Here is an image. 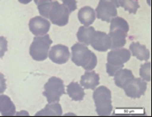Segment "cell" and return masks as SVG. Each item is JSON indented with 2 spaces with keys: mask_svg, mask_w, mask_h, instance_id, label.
<instances>
[{
  "mask_svg": "<svg viewBox=\"0 0 152 117\" xmlns=\"http://www.w3.org/2000/svg\"><path fill=\"white\" fill-rule=\"evenodd\" d=\"M33 1H34V3H35V4H36V3H37V2H38V1H39V0H33Z\"/></svg>",
  "mask_w": 152,
  "mask_h": 117,
  "instance_id": "83f0119b",
  "label": "cell"
},
{
  "mask_svg": "<svg viewBox=\"0 0 152 117\" xmlns=\"http://www.w3.org/2000/svg\"><path fill=\"white\" fill-rule=\"evenodd\" d=\"M118 2L121 7L131 14H136L140 7L138 0H118Z\"/></svg>",
  "mask_w": 152,
  "mask_h": 117,
  "instance_id": "7402d4cb",
  "label": "cell"
},
{
  "mask_svg": "<svg viewBox=\"0 0 152 117\" xmlns=\"http://www.w3.org/2000/svg\"><path fill=\"white\" fill-rule=\"evenodd\" d=\"M69 15L70 12L65 5L61 4L58 1L53 2V6L49 13V19L51 23L55 26H64L68 23Z\"/></svg>",
  "mask_w": 152,
  "mask_h": 117,
  "instance_id": "ba28073f",
  "label": "cell"
},
{
  "mask_svg": "<svg viewBox=\"0 0 152 117\" xmlns=\"http://www.w3.org/2000/svg\"><path fill=\"white\" fill-rule=\"evenodd\" d=\"M66 93L69 95V97L75 102L82 101L84 96H85V92L84 88L80 86V84L77 82H71L66 88Z\"/></svg>",
  "mask_w": 152,
  "mask_h": 117,
  "instance_id": "d6986e66",
  "label": "cell"
},
{
  "mask_svg": "<svg viewBox=\"0 0 152 117\" xmlns=\"http://www.w3.org/2000/svg\"><path fill=\"white\" fill-rule=\"evenodd\" d=\"M72 61L78 67H81L86 71L93 70L97 65L96 55L88 49V47L81 43H76L72 48Z\"/></svg>",
  "mask_w": 152,
  "mask_h": 117,
  "instance_id": "6da1fadb",
  "label": "cell"
},
{
  "mask_svg": "<svg viewBox=\"0 0 152 117\" xmlns=\"http://www.w3.org/2000/svg\"><path fill=\"white\" fill-rule=\"evenodd\" d=\"M0 113L3 116H13L16 113L14 103L5 94H0Z\"/></svg>",
  "mask_w": 152,
  "mask_h": 117,
  "instance_id": "9a60e30c",
  "label": "cell"
},
{
  "mask_svg": "<svg viewBox=\"0 0 152 117\" xmlns=\"http://www.w3.org/2000/svg\"><path fill=\"white\" fill-rule=\"evenodd\" d=\"M95 32V30L93 26H80L77 32L78 41L85 45H89L91 43L92 38Z\"/></svg>",
  "mask_w": 152,
  "mask_h": 117,
  "instance_id": "e0dca14e",
  "label": "cell"
},
{
  "mask_svg": "<svg viewBox=\"0 0 152 117\" xmlns=\"http://www.w3.org/2000/svg\"><path fill=\"white\" fill-rule=\"evenodd\" d=\"M122 89H124L125 94L128 97L137 99L145 94V91L147 89V83L141 78L134 77Z\"/></svg>",
  "mask_w": 152,
  "mask_h": 117,
  "instance_id": "9c48e42d",
  "label": "cell"
},
{
  "mask_svg": "<svg viewBox=\"0 0 152 117\" xmlns=\"http://www.w3.org/2000/svg\"><path fill=\"white\" fill-rule=\"evenodd\" d=\"M131 53L126 48H115L107 53V63L106 64L107 73L109 76H113L122 69L124 64L129 60Z\"/></svg>",
  "mask_w": 152,
  "mask_h": 117,
  "instance_id": "277c9868",
  "label": "cell"
},
{
  "mask_svg": "<svg viewBox=\"0 0 152 117\" xmlns=\"http://www.w3.org/2000/svg\"><path fill=\"white\" fill-rule=\"evenodd\" d=\"M95 18V11L89 6L82 7L78 12V19L84 26H90L94 22Z\"/></svg>",
  "mask_w": 152,
  "mask_h": 117,
  "instance_id": "5bb4252c",
  "label": "cell"
},
{
  "mask_svg": "<svg viewBox=\"0 0 152 117\" xmlns=\"http://www.w3.org/2000/svg\"><path fill=\"white\" fill-rule=\"evenodd\" d=\"M38 6V10L41 17L45 18H49V13L51 11V8L53 6V1L52 0H39L36 3Z\"/></svg>",
  "mask_w": 152,
  "mask_h": 117,
  "instance_id": "44dd1931",
  "label": "cell"
},
{
  "mask_svg": "<svg viewBox=\"0 0 152 117\" xmlns=\"http://www.w3.org/2000/svg\"><path fill=\"white\" fill-rule=\"evenodd\" d=\"M120 7L118 0H100L95 10L96 17L105 22L117 17V8Z\"/></svg>",
  "mask_w": 152,
  "mask_h": 117,
  "instance_id": "52a82bcc",
  "label": "cell"
},
{
  "mask_svg": "<svg viewBox=\"0 0 152 117\" xmlns=\"http://www.w3.org/2000/svg\"><path fill=\"white\" fill-rule=\"evenodd\" d=\"M53 43L49 35L36 36L30 46V55L36 61L45 60L48 57L50 46Z\"/></svg>",
  "mask_w": 152,
  "mask_h": 117,
  "instance_id": "5b68a950",
  "label": "cell"
},
{
  "mask_svg": "<svg viewBox=\"0 0 152 117\" xmlns=\"http://www.w3.org/2000/svg\"><path fill=\"white\" fill-rule=\"evenodd\" d=\"M8 49V42L7 39L4 36H0V58L4 57V53Z\"/></svg>",
  "mask_w": 152,
  "mask_h": 117,
  "instance_id": "cb8c5ba5",
  "label": "cell"
},
{
  "mask_svg": "<svg viewBox=\"0 0 152 117\" xmlns=\"http://www.w3.org/2000/svg\"><path fill=\"white\" fill-rule=\"evenodd\" d=\"M43 95L46 96L48 103L59 102L61 97L66 94L63 80L57 77H51L46 84Z\"/></svg>",
  "mask_w": 152,
  "mask_h": 117,
  "instance_id": "8992f818",
  "label": "cell"
},
{
  "mask_svg": "<svg viewBox=\"0 0 152 117\" xmlns=\"http://www.w3.org/2000/svg\"><path fill=\"white\" fill-rule=\"evenodd\" d=\"M91 46L99 52H106L111 48V39L108 34L101 31H95L91 40Z\"/></svg>",
  "mask_w": 152,
  "mask_h": 117,
  "instance_id": "7c38bea8",
  "label": "cell"
},
{
  "mask_svg": "<svg viewBox=\"0 0 152 117\" xmlns=\"http://www.w3.org/2000/svg\"><path fill=\"white\" fill-rule=\"evenodd\" d=\"M129 50L133 56L141 61H148L151 58L150 51L144 45H141L138 42H133L129 45Z\"/></svg>",
  "mask_w": 152,
  "mask_h": 117,
  "instance_id": "2e32d148",
  "label": "cell"
},
{
  "mask_svg": "<svg viewBox=\"0 0 152 117\" xmlns=\"http://www.w3.org/2000/svg\"><path fill=\"white\" fill-rule=\"evenodd\" d=\"M51 27L50 22L41 16H37L31 18L29 22V29L35 36H43L49 31Z\"/></svg>",
  "mask_w": 152,
  "mask_h": 117,
  "instance_id": "8fae6325",
  "label": "cell"
},
{
  "mask_svg": "<svg viewBox=\"0 0 152 117\" xmlns=\"http://www.w3.org/2000/svg\"><path fill=\"white\" fill-rule=\"evenodd\" d=\"M31 0H18V2L19 3H21V4H29Z\"/></svg>",
  "mask_w": 152,
  "mask_h": 117,
  "instance_id": "4316f807",
  "label": "cell"
},
{
  "mask_svg": "<svg viewBox=\"0 0 152 117\" xmlns=\"http://www.w3.org/2000/svg\"><path fill=\"white\" fill-rule=\"evenodd\" d=\"M62 2H63V5H65L68 9L70 13L75 12L77 9V2H76V0H62Z\"/></svg>",
  "mask_w": 152,
  "mask_h": 117,
  "instance_id": "d4e9b609",
  "label": "cell"
},
{
  "mask_svg": "<svg viewBox=\"0 0 152 117\" xmlns=\"http://www.w3.org/2000/svg\"><path fill=\"white\" fill-rule=\"evenodd\" d=\"M93 98L96 107V113L100 116H110L113 110L111 91L104 86L94 89Z\"/></svg>",
  "mask_w": 152,
  "mask_h": 117,
  "instance_id": "3957f363",
  "label": "cell"
},
{
  "mask_svg": "<svg viewBox=\"0 0 152 117\" xmlns=\"http://www.w3.org/2000/svg\"><path fill=\"white\" fill-rule=\"evenodd\" d=\"M115 77V85L120 88H123L128 82L132 80L135 76L131 70L129 69H120L118 72L114 75Z\"/></svg>",
  "mask_w": 152,
  "mask_h": 117,
  "instance_id": "ac0fdd59",
  "label": "cell"
},
{
  "mask_svg": "<svg viewBox=\"0 0 152 117\" xmlns=\"http://www.w3.org/2000/svg\"><path fill=\"white\" fill-rule=\"evenodd\" d=\"M6 89V80L4 78V75L0 73V94H3Z\"/></svg>",
  "mask_w": 152,
  "mask_h": 117,
  "instance_id": "484cf974",
  "label": "cell"
},
{
  "mask_svg": "<svg viewBox=\"0 0 152 117\" xmlns=\"http://www.w3.org/2000/svg\"><path fill=\"white\" fill-rule=\"evenodd\" d=\"M48 57L53 63L59 65L65 64L70 58V51L68 47L64 45H55L50 48Z\"/></svg>",
  "mask_w": 152,
  "mask_h": 117,
  "instance_id": "30bf717a",
  "label": "cell"
},
{
  "mask_svg": "<svg viewBox=\"0 0 152 117\" xmlns=\"http://www.w3.org/2000/svg\"><path fill=\"white\" fill-rule=\"evenodd\" d=\"M99 82L100 76L94 71H86V73L81 76L80 79V86L84 89L94 90L99 85Z\"/></svg>",
  "mask_w": 152,
  "mask_h": 117,
  "instance_id": "4fadbf2b",
  "label": "cell"
},
{
  "mask_svg": "<svg viewBox=\"0 0 152 117\" xmlns=\"http://www.w3.org/2000/svg\"><path fill=\"white\" fill-rule=\"evenodd\" d=\"M36 116H62V107L61 104L59 102L48 103L46 107L38 112Z\"/></svg>",
  "mask_w": 152,
  "mask_h": 117,
  "instance_id": "ffe728a7",
  "label": "cell"
},
{
  "mask_svg": "<svg viewBox=\"0 0 152 117\" xmlns=\"http://www.w3.org/2000/svg\"><path fill=\"white\" fill-rule=\"evenodd\" d=\"M151 62H146V63L142 64L140 67V71H139L140 77L145 81H151Z\"/></svg>",
  "mask_w": 152,
  "mask_h": 117,
  "instance_id": "603a6c76",
  "label": "cell"
},
{
  "mask_svg": "<svg viewBox=\"0 0 152 117\" xmlns=\"http://www.w3.org/2000/svg\"><path fill=\"white\" fill-rule=\"evenodd\" d=\"M129 26L128 22L120 17H115L110 20L109 37L111 39V48H122L126 44V38Z\"/></svg>",
  "mask_w": 152,
  "mask_h": 117,
  "instance_id": "7a4b0ae2",
  "label": "cell"
}]
</instances>
